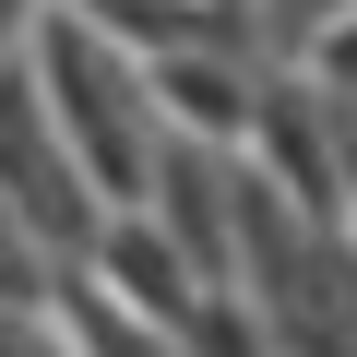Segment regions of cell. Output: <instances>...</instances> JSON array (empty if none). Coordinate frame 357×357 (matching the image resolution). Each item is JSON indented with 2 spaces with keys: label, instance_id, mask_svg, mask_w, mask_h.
Returning <instances> with one entry per match:
<instances>
[{
  "label": "cell",
  "instance_id": "1",
  "mask_svg": "<svg viewBox=\"0 0 357 357\" xmlns=\"http://www.w3.org/2000/svg\"><path fill=\"white\" fill-rule=\"evenodd\" d=\"M24 84H36L48 143H60L72 178H84V203H96V215H143V178H155V107H143V72H131L119 48H96L84 24L36 13Z\"/></svg>",
  "mask_w": 357,
  "mask_h": 357
},
{
  "label": "cell",
  "instance_id": "2",
  "mask_svg": "<svg viewBox=\"0 0 357 357\" xmlns=\"http://www.w3.org/2000/svg\"><path fill=\"white\" fill-rule=\"evenodd\" d=\"M143 227L178 250V274H191L203 298H227V274H238V167L227 155H191V143H155Z\"/></svg>",
  "mask_w": 357,
  "mask_h": 357
}]
</instances>
